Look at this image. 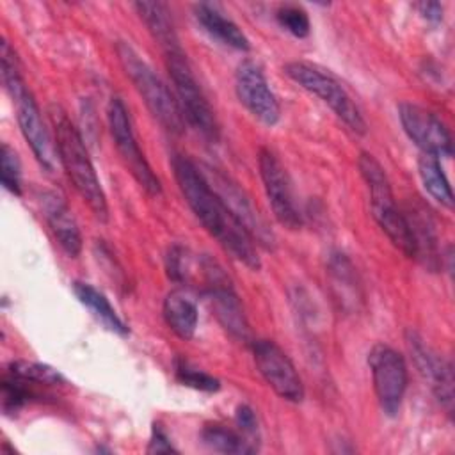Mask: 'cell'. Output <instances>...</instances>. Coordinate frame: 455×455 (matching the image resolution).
Returning a JSON list of instances; mask_svg holds the SVG:
<instances>
[{
    "mask_svg": "<svg viewBox=\"0 0 455 455\" xmlns=\"http://www.w3.org/2000/svg\"><path fill=\"white\" fill-rule=\"evenodd\" d=\"M73 291L76 295V299L92 311V315L112 332L119 334V336H128L130 329L128 325L121 320V316L116 313V309L110 306L108 299L96 290L92 284L89 283H82V281H75L73 283Z\"/></svg>",
    "mask_w": 455,
    "mask_h": 455,
    "instance_id": "22",
    "label": "cell"
},
{
    "mask_svg": "<svg viewBox=\"0 0 455 455\" xmlns=\"http://www.w3.org/2000/svg\"><path fill=\"white\" fill-rule=\"evenodd\" d=\"M107 117H108V128H110L114 144L124 165L128 167L130 174L148 194L158 196L162 192V183L139 148L128 108L119 96L110 98L107 107Z\"/></svg>",
    "mask_w": 455,
    "mask_h": 455,
    "instance_id": "7",
    "label": "cell"
},
{
    "mask_svg": "<svg viewBox=\"0 0 455 455\" xmlns=\"http://www.w3.org/2000/svg\"><path fill=\"white\" fill-rule=\"evenodd\" d=\"M252 355L263 380L286 402L304 400V384L290 357L272 339H252Z\"/></svg>",
    "mask_w": 455,
    "mask_h": 455,
    "instance_id": "9",
    "label": "cell"
},
{
    "mask_svg": "<svg viewBox=\"0 0 455 455\" xmlns=\"http://www.w3.org/2000/svg\"><path fill=\"white\" fill-rule=\"evenodd\" d=\"M16 103V119L20 124V130L28 142L36 160L41 164V167L48 172L55 169V155L57 148H53L52 139L48 135V130L43 123L39 107L30 94V91H25L21 96L12 100Z\"/></svg>",
    "mask_w": 455,
    "mask_h": 455,
    "instance_id": "15",
    "label": "cell"
},
{
    "mask_svg": "<svg viewBox=\"0 0 455 455\" xmlns=\"http://www.w3.org/2000/svg\"><path fill=\"white\" fill-rule=\"evenodd\" d=\"M398 117L407 137L425 153L435 158H450L451 135L446 124L430 110L416 103H400Z\"/></svg>",
    "mask_w": 455,
    "mask_h": 455,
    "instance_id": "11",
    "label": "cell"
},
{
    "mask_svg": "<svg viewBox=\"0 0 455 455\" xmlns=\"http://www.w3.org/2000/svg\"><path fill=\"white\" fill-rule=\"evenodd\" d=\"M284 73L307 92L318 96L332 112L357 135L366 133V121L352 101L343 85L327 71L302 60H293L284 66Z\"/></svg>",
    "mask_w": 455,
    "mask_h": 455,
    "instance_id": "5",
    "label": "cell"
},
{
    "mask_svg": "<svg viewBox=\"0 0 455 455\" xmlns=\"http://www.w3.org/2000/svg\"><path fill=\"white\" fill-rule=\"evenodd\" d=\"M215 318L219 320V323L238 341H245V343H252V336H251V329H249V322L247 316L243 313L242 302L236 295V291L233 290L231 283L226 284H219L213 286L210 290L204 291Z\"/></svg>",
    "mask_w": 455,
    "mask_h": 455,
    "instance_id": "17",
    "label": "cell"
},
{
    "mask_svg": "<svg viewBox=\"0 0 455 455\" xmlns=\"http://www.w3.org/2000/svg\"><path fill=\"white\" fill-rule=\"evenodd\" d=\"M258 167L274 217L284 228L299 229L302 226V217L295 204L291 185L283 164L270 149L261 148L258 153Z\"/></svg>",
    "mask_w": 455,
    "mask_h": 455,
    "instance_id": "12",
    "label": "cell"
},
{
    "mask_svg": "<svg viewBox=\"0 0 455 455\" xmlns=\"http://www.w3.org/2000/svg\"><path fill=\"white\" fill-rule=\"evenodd\" d=\"M359 172L370 190V204L371 215L380 226V229L387 235L391 243L400 249L407 258H414V240L409 228V222L395 203V196L391 190V183L380 162L371 155L363 151L357 158Z\"/></svg>",
    "mask_w": 455,
    "mask_h": 455,
    "instance_id": "4",
    "label": "cell"
},
{
    "mask_svg": "<svg viewBox=\"0 0 455 455\" xmlns=\"http://www.w3.org/2000/svg\"><path fill=\"white\" fill-rule=\"evenodd\" d=\"M206 171L208 172H204V176L210 181V185L213 187V190L220 196V199L233 212V215L240 220V224L251 233L254 242H258L259 245H263L267 249H272L275 243V238H274L270 228H267L263 219L252 208L247 196L236 187V183H233L229 178H226L219 171H215V169H206Z\"/></svg>",
    "mask_w": 455,
    "mask_h": 455,
    "instance_id": "14",
    "label": "cell"
},
{
    "mask_svg": "<svg viewBox=\"0 0 455 455\" xmlns=\"http://www.w3.org/2000/svg\"><path fill=\"white\" fill-rule=\"evenodd\" d=\"M52 123L55 132V148L59 160L73 183L75 190L80 194L84 203L89 206L92 215L100 222L108 220V204L100 178L89 158L87 146L71 123L68 114L60 107L52 108Z\"/></svg>",
    "mask_w": 455,
    "mask_h": 455,
    "instance_id": "2",
    "label": "cell"
},
{
    "mask_svg": "<svg viewBox=\"0 0 455 455\" xmlns=\"http://www.w3.org/2000/svg\"><path fill=\"white\" fill-rule=\"evenodd\" d=\"M418 12L430 23L443 21V5L439 2H419L416 4Z\"/></svg>",
    "mask_w": 455,
    "mask_h": 455,
    "instance_id": "34",
    "label": "cell"
},
{
    "mask_svg": "<svg viewBox=\"0 0 455 455\" xmlns=\"http://www.w3.org/2000/svg\"><path fill=\"white\" fill-rule=\"evenodd\" d=\"M0 62H2V80H4L5 91L9 92V96L12 100H16L18 96H21L28 89L25 85V80H23L21 73H20L16 53L9 46L7 41H2V44H0Z\"/></svg>",
    "mask_w": 455,
    "mask_h": 455,
    "instance_id": "26",
    "label": "cell"
},
{
    "mask_svg": "<svg viewBox=\"0 0 455 455\" xmlns=\"http://www.w3.org/2000/svg\"><path fill=\"white\" fill-rule=\"evenodd\" d=\"M235 91L240 103L263 124L274 126L281 119V105L268 85L263 68L256 60H242L235 71Z\"/></svg>",
    "mask_w": 455,
    "mask_h": 455,
    "instance_id": "10",
    "label": "cell"
},
{
    "mask_svg": "<svg viewBox=\"0 0 455 455\" xmlns=\"http://www.w3.org/2000/svg\"><path fill=\"white\" fill-rule=\"evenodd\" d=\"M235 423L240 428V432L245 435V439H249L256 446L254 439L258 437V419L254 411L249 405H238L235 412Z\"/></svg>",
    "mask_w": 455,
    "mask_h": 455,
    "instance_id": "32",
    "label": "cell"
},
{
    "mask_svg": "<svg viewBox=\"0 0 455 455\" xmlns=\"http://www.w3.org/2000/svg\"><path fill=\"white\" fill-rule=\"evenodd\" d=\"M0 178L5 190L21 196V165L16 151L4 142L0 149Z\"/></svg>",
    "mask_w": 455,
    "mask_h": 455,
    "instance_id": "27",
    "label": "cell"
},
{
    "mask_svg": "<svg viewBox=\"0 0 455 455\" xmlns=\"http://www.w3.org/2000/svg\"><path fill=\"white\" fill-rule=\"evenodd\" d=\"M188 252L181 245H172L165 256V272L167 277L178 284H183L188 277Z\"/></svg>",
    "mask_w": 455,
    "mask_h": 455,
    "instance_id": "31",
    "label": "cell"
},
{
    "mask_svg": "<svg viewBox=\"0 0 455 455\" xmlns=\"http://www.w3.org/2000/svg\"><path fill=\"white\" fill-rule=\"evenodd\" d=\"M176 379L183 384V386H188V387H194V389H199V391H206V393H215L220 389V380L215 379L213 375L203 371V370H197V368H192L188 363L185 361H176Z\"/></svg>",
    "mask_w": 455,
    "mask_h": 455,
    "instance_id": "28",
    "label": "cell"
},
{
    "mask_svg": "<svg viewBox=\"0 0 455 455\" xmlns=\"http://www.w3.org/2000/svg\"><path fill=\"white\" fill-rule=\"evenodd\" d=\"M409 352L412 355V361L418 368V371L425 377V380L430 382V387L434 395L437 396L439 403L446 409L448 414L453 411V371L451 364L444 361L437 352H434L425 339L414 332L407 331L405 336Z\"/></svg>",
    "mask_w": 455,
    "mask_h": 455,
    "instance_id": "13",
    "label": "cell"
},
{
    "mask_svg": "<svg viewBox=\"0 0 455 455\" xmlns=\"http://www.w3.org/2000/svg\"><path fill=\"white\" fill-rule=\"evenodd\" d=\"M164 320L167 327L181 339H190L197 327V304L196 300L181 288L172 290L164 299Z\"/></svg>",
    "mask_w": 455,
    "mask_h": 455,
    "instance_id": "21",
    "label": "cell"
},
{
    "mask_svg": "<svg viewBox=\"0 0 455 455\" xmlns=\"http://www.w3.org/2000/svg\"><path fill=\"white\" fill-rule=\"evenodd\" d=\"M43 212L50 231L53 233L60 249L68 256L76 258L82 251V235L66 199L60 197L57 192H44Z\"/></svg>",
    "mask_w": 455,
    "mask_h": 455,
    "instance_id": "16",
    "label": "cell"
},
{
    "mask_svg": "<svg viewBox=\"0 0 455 455\" xmlns=\"http://www.w3.org/2000/svg\"><path fill=\"white\" fill-rule=\"evenodd\" d=\"M194 16L199 21V25L217 41H220L222 44L238 50V52H249L251 50V43L247 39V36L242 32V28L231 21L229 18H226L217 7H213L212 4H196L194 5Z\"/></svg>",
    "mask_w": 455,
    "mask_h": 455,
    "instance_id": "20",
    "label": "cell"
},
{
    "mask_svg": "<svg viewBox=\"0 0 455 455\" xmlns=\"http://www.w3.org/2000/svg\"><path fill=\"white\" fill-rule=\"evenodd\" d=\"M368 366L380 409L387 416H396L409 380L402 354L386 343H377L368 352Z\"/></svg>",
    "mask_w": 455,
    "mask_h": 455,
    "instance_id": "8",
    "label": "cell"
},
{
    "mask_svg": "<svg viewBox=\"0 0 455 455\" xmlns=\"http://www.w3.org/2000/svg\"><path fill=\"white\" fill-rule=\"evenodd\" d=\"M275 20L277 23L286 30L290 32L293 37H307L309 34V18H307V12L299 7V5H281L275 12Z\"/></svg>",
    "mask_w": 455,
    "mask_h": 455,
    "instance_id": "30",
    "label": "cell"
},
{
    "mask_svg": "<svg viewBox=\"0 0 455 455\" xmlns=\"http://www.w3.org/2000/svg\"><path fill=\"white\" fill-rule=\"evenodd\" d=\"M146 451L148 453H171V451H178V450L172 446V443H171L169 435L165 434V430L162 428V425L155 423Z\"/></svg>",
    "mask_w": 455,
    "mask_h": 455,
    "instance_id": "33",
    "label": "cell"
},
{
    "mask_svg": "<svg viewBox=\"0 0 455 455\" xmlns=\"http://www.w3.org/2000/svg\"><path fill=\"white\" fill-rule=\"evenodd\" d=\"M172 171L181 196L203 228L231 258L251 270H259L261 259L254 238L213 190L204 172L183 155H174Z\"/></svg>",
    "mask_w": 455,
    "mask_h": 455,
    "instance_id": "1",
    "label": "cell"
},
{
    "mask_svg": "<svg viewBox=\"0 0 455 455\" xmlns=\"http://www.w3.org/2000/svg\"><path fill=\"white\" fill-rule=\"evenodd\" d=\"M27 380L9 375L2 380V409L5 414L20 411L32 396V391L25 386Z\"/></svg>",
    "mask_w": 455,
    "mask_h": 455,
    "instance_id": "29",
    "label": "cell"
},
{
    "mask_svg": "<svg viewBox=\"0 0 455 455\" xmlns=\"http://www.w3.org/2000/svg\"><path fill=\"white\" fill-rule=\"evenodd\" d=\"M418 172L425 190L435 199L441 206L451 210L453 208V192L450 181L441 167L439 158L432 155H421L418 160Z\"/></svg>",
    "mask_w": 455,
    "mask_h": 455,
    "instance_id": "23",
    "label": "cell"
},
{
    "mask_svg": "<svg viewBox=\"0 0 455 455\" xmlns=\"http://www.w3.org/2000/svg\"><path fill=\"white\" fill-rule=\"evenodd\" d=\"M9 375H14L27 382L44 384V386H59V384L66 382L62 373L59 370L52 368L50 364L36 363V361H23V359L12 361L9 364Z\"/></svg>",
    "mask_w": 455,
    "mask_h": 455,
    "instance_id": "25",
    "label": "cell"
},
{
    "mask_svg": "<svg viewBox=\"0 0 455 455\" xmlns=\"http://www.w3.org/2000/svg\"><path fill=\"white\" fill-rule=\"evenodd\" d=\"M403 215L412 233L414 249H416L414 258L419 259L425 265V268H428L430 272H437L443 267V256L439 254V249H437V236H435L432 217L425 208H418V206H412Z\"/></svg>",
    "mask_w": 455,
    "mask_h": 455,
    "instance_id": "18",
    "label": "cell"
},
{
    "mask_svg": "<svg viewBox=\"0 0 455 455\" xmlns=\"http://www.w3.org/2000/svg\"><path fill=\"white\" fill-rule=\"evenodd\" d=\"M165 64L169 76L174 84L176 100L181 108L185 121L210 142L219 140V123L215 117L213 108L210 107L204 92L201 91L190 66L187 60L185 52L165 55Z\"/></svg>",
    "mask_w": 455,
    "mask_h": 455,
    "instance_id": "6",
    "label": "cell"
},
{
    "mask_svg": "<svg viewBox=\"0 0 455 455\" xmlns=\"http://www.w3.org/2000/svg\"><path fill=\"white\" fill-rule=\"evenodd\" d=\"M137 14L148 27L153 39L162 46L165 55L183 53L178 34L174 30V23L171 20L169 9L162 2H135L133 4Z\"/></svg>",
    "mask_w": 455,
    "mask_h": 455,
    "instance_id": "19",
    "label": "cell"
},
{
    "mask_svg": "<svg viewBox=\"0 0 455 455\" xmlns=\"http://www.w3.org/2000/svg\"><path fill=\"white\" fill-rule=\"evenodd\" d=\"M116 53L126 76L132 80L133 87L144 100L153 117L169 133H174V135L183 133L185 117L181 114L178 100L171 94L169 87L153 71V68L126 41H117Z\"/></svg>",
    "mask_w": 455,
    "mask_h": 455,
    "instance_id": "3",
    "label": "cell"
},
{
    "mask_svg": "<svg viewBox=\"0 0 455 455\" xmlns=\"http://www.w3.org/2000/svg\"><path fill=\"white\" fill-rule=\"evenodd\" d=\"M201 441L213 451L220 453H254V446L243 434H238L233 428H228L220 423H206L201 430Z\"/></svg>",
    "mask_w": 455,
    "mask_h": 455,
    "instance_id": "24",
    "label": "cell"
}]
</instances>
